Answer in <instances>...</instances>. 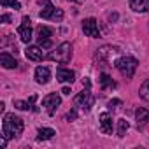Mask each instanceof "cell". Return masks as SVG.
<instances>
[{"label":"cell","mask_w":149,"mask_h":149,"mask_svg":"<svg viewBox=\"0 0 149 149\" xmlns=\"http://www.w3.org/2000/svg\"><path fill=\"white\" fill-rule=\"evenodd\" d=\"M23 128H25V123H23L21 118H18L14 114H6L4 116V121H2V135L6 139L11 140V139L19 137L21 132H23Z\"/></svg>","instance_id":"cell-1"},{"label":"cell","mask_w":149,"mask_h":149,"mask_svg":"<svg viewBox=\"0 0 149 149\" xmlns=\"http://www.w3.org/2000/svg\"><path fill=\"white\" fill-rule=\"evenodd\" d=\"M47 58L53 60V61H56V63H61V65L68 63L70 58H72V44L70 42H61L54 51L49 53Z\"/></svg>","instance_id":"cell-2"},{"label":"cell","mask_w":149,"mask_h":149,"mask_svg":"<svg viewBox=\"0 0 149 149\" xmlns=\"http://www.w3.org/2000/svg\"><path fill=\"white\" fill-rule=\"evenodd\" d=\"M116 68L123 74L125 77H133V74H135V70H137V65H139V61L133 58V56H121L119 60H116Z\"/></svg>","instance_id":"cell-3"},{"label":"cell","mask_w":149,"mask_h":149,"mask_svg":"<svg viewBox=\"0 0 149 149\" xmlns=\"http://www.w3.org/2000/svg\"><path fill=\"white\" fill-rule=\"evenodd\" d=\"M93 104H95V98H93L90 88H86L84 91H81L76 98H74V105L79 107V109H83V112H90L91 107H93Z\"/></svg>","instance_id":"cell-4"},{"label":"cell","mask_w":149,"mask_h":149,"mask_svg":"<svg viewBox=\"0 0 149 149\" xmlns=\"http://www.w3.org/2000/svg\"><path fill=\"white\" fill-rule=\"evenodd\" d=\"M60 104H61V98H60L58 93H49V95H46L44 100H42V105L46 107V111H47L49 116H53V114L56 112V109L60 107Z\"/></svg>","instance_id":"cell-5"},{"label":"cell","mask_w":149,"mask_h":149,"mask_svg":"<svg viewBox=\"0 0 149 149\" xmlns=\"http://www.w3.org/2000/svg\"><path fill=\"white\" fill-rule=\"evenodd\" d=\"M83 32L88 35V37H93V39H98L100 37V30H98V23L95 18H88L83 21Z\"/></svg>","instance_id":"cell-6"},{"label":"cell","mask_w":149,"mask_h":149,"mask_svg":"<svg viewBox=\"0 0 149 149\" xmlns=\"http://www.w3.org/2000/svg\"><path fill=\"white\" fill-rule=\"evenodd\" d=\"M39 46L40 47H44V49H47V47H51L53 46V42H51V35H53V30L49 28V26H39Z\"/></svg>","instance_id":"cell-7"},{"label":"cell","mask_w":149,"mask_h":149,"mask_svg":"<svg viewBox=\"0 0 149 149\" xmlns=\"http://www.w3.org/2000/svg\"><path fill=\"white\" fill-rule=\"evenodd\" d=\"M18 35H19V39H21L25 44H28V42L32 40V26H30V18H28V16L23 18V25L18 28Z\"/></svg>","instance_id":"cell-8"},{"label":"cell","mask_w":149,"mask_h":149,"mask_svg":"<svg viewBox=\"0 0 149 149\" xmlns=\"http://www.w3.org/2000/svg\"><path fill=\"white\" fill-rule=\"evenodd\" d=\"M118 53H119V49H118V47L104 46V47H100V49L97 51V60H98V61H109V60H111V56H114V54H118Z\"/></svg>","instance_id":"cell-9"},{"label":"cell","mask_w":149,"mask_h":149,"mask_svg":"<svg viewBox=\"0 0 149 149\" xmlns=\"http://www.w3.org/2000/svg\"><path fill=\"white\" fill-rule=\"evenodd\" d=\"M56 79L60 83H74V79H76V74H74V70L70 68H65V67H60L56 70Z\"/></svg>","instance_id":"cell-10"},{"label":"cell","mask_w":149,"mask_h":149,"mask_svg":"<svg viewBox=\"0 0 149 149\" xmlns=\"http://www.w3.org/2000/svg\"><path fill=\"white\" fill-rule=\"evenodd\" d=\"M25 56H26V60H30V61H40V60L44 58L40 46H28V47L25 49Z\"/></svg>","instance_id":"cell-11"},{"label":"cell","mask_w":149,"mask_h":149,"mask_svg":"<svg viewBox=\"0 0 149 149\" xmlns=\"http://www.w3.org/2000/svg\"><path fill=\"white\" fill-rule=\"evenodd\" d=\"M51 79V70L47 67H37L35 68V81L39 84H47Z\"/></svg>","instance_id":"cell-12"},{"label":"cell","mask_w":149,"mask_h":149,"mask_svg":"<svg viewBox=\"0 0 149 149\" xmlns=\"http://www.w3.org/2000/svg\"><path fill=\"white\" fill-rule=\"evenodd\" d=\"M100 132L105 133V135L112 133V118H111L107 112H104V114L100 116Z\"/></svg>","instance_id":"cell-13"},{"label":"cell","mask_w":149,"mask_h":149,"mask_svg":"<svg viewBox=\"0 0 149 149\" xmlns=\"http://www.w3.org/2000/svg\"><path fill=\"white\" fill-rule=\"evenodd\" d=\"M135 119H137V125L139 128H146V125H149V111L147 109H137L135 111Z\"/></svg>","instance_id":"cell-14"},{"label":"cell","mask_w":149,"mask_h":149,"mask_svg":"<svg viewBox=\"0 0 149 149\" xmlns=\"http://www.w3.org/2000/svg\"><path fill=\"white\" fill-rule=\"evenodd\" d=\"M54 6L49 2V0H42V11L39 13V16L42 18V19H51L53 18V14H54Z\"/></svg>","instance_id":"cell-15"},{"label":"cell","mask_w":149,"mask_h":149,"mask_svg":"<svg viewBox=\"0 0 149 149\" xmlns=\"http://www.w3.org/2000/svg\"><path fill=\"white\" fill-rule=\"evenodd\" d=\"M130 7L135 13H149V0H130Z\"/></svg>","instance_id":"cell-16"},{"label":"cell","mask_w":149,"mask_h":149,"mask_svg":"<svg viewBox=\"0 0 149 149\" xmlns=\"http://www.w3.org/2000/svg\"><path fill=\"white\" fill-rule=\"evenodd\" d=\"M0 65H2L4 68H16L18 67V61L9 53H2V54H0Z\"/></svg>","instance_id":"cell-17"},{"label":"cell","mask_w":149,"mask_h":149,"mask_svg":"<svg viewBox=\"0 0 149 149\" xmlns=\"http://www.w3.org/2000/svg\"><path fill=\"white\" fill-rule=\"evenodd\" d=\"M54 135H56V132H54L53 128H39L37 139H39V140H49V139H53Z\"/></svg>","instance_id":"cell-18"},{"label":"cell","mask_w":149,"mask_h":149,"mask_svg":"<svg viewBox=\"0 0 149 149\" xmlns=\"http://www.w3.org/2000/svg\"><path fill=\"white\" fill-rule=\"evenodd\" d=\"M32 104H33L32 100H30V102H23V100H16V102H14V107H16V109H19V111H28V109H30V111H37V107H33Z\"/></svg>","instance_id":"cell-19"},{"label":"cell","mask_w":149,"mask_h":149,"mask_svg":"<svg viewBox=\"0 0 149 149\" xmlns=\"http://www.w3.org/2000/svg\"><path fill=\"white\" fill-rule=\"evenodd\" d=\"M139 95H140L142 100H146V102L149 104V79L142 83V86H140V90H139Z\"/></svg>","instance_id":"cell-20"},{"label":"cell","mask_w":149,"mask_h":149,"mask_svg":"<svg viewBox=\"0 0 149 149\" xmlns=\"http://www.w3.org/2000/svg\"><path fill=\"white\" fill-rule=\"evenodd\" d=\"M100 86L105 90V88H114L116 86V83L107 76V74H102V76H100Z\"/></svg>","instance_id":"cell-21"},{"label":"cell","mask_w":149,"mask_h":149,"mask_svg":"<svg viewBox=\"0 0 149 149\" xmlns=\"http://www.w3.org/2000/svg\"><path fill=\"white\" fill-rule=\"evenodd\" d=\"M128 126H130V125H128L126 119H119V121H118V137H125Z\"/></svg>","instance_id":"cell-22"},{"label":"cell","mask_w":149,"mask_h":149,"mask_svg":"<svg viewBox=\"0 0 149 149\" xmlns=\"http://www.w3.org/2000/svg\"><path fill=\"white\" fill-rule=\"evenodd\" d=\"M0 4H2V7H13L14 11L21 9V6H19L18 0H0Z\"/></svg>","instance_id":"cell-23"},{"label":"cell","mask_w":149,"mask_h":149,"mask_svg":"<svg viewBox=\"0 0 149 149\" xmlns=\"http://www.w3.org/2000/svg\"><path fill=\"white\" fill-rule=\"evenodd\" d=\"M61 18H63V11H61V9H56V11H54V14H53V18H51V19H54V21H60V19H61Z\"/></svg>","instance_id":"cell-24"},{"label":"cell","mask_w":149,"mask_h":149,"mask_svg":"<svg viewBox=\"0 0 149 149\" xmlns=\"http://www.w3.org/2000/svg\"><path fill=\"white\" fill-rule=\"evenodd\" d=\"M76 118H77V112H76V109H74V111H70V112L67 114V121H74Z\"/></svg>","instance_id":"cell-25"},{"label":"cell","mask_w":149,"mask_h":149,"mask_svg":"<svg viewBox=\"0 0 149 149\" xmlns=\"http://www.w3.org/2000/svg\"><path fill=\"white\" fill-rule=\"evenodd\" d=\"M11 19H13V16H11V14H4L2 18H0V21H2V23H9Z\"/></svg>","instance_id":"cell-26"},{"label":"cell","mask_w":149,"mask_h":149,"mask_svg":"<svg viewBox=\"0 0 149 149\" xmlns=\"http://www.w3.org/2000/svg\"><path fill=\"white\" fill-rule=\"evenodd\" d=\"M119 104H121V100H111V102H109V109H111L112 105H119Z\"/></svg>","instance_id":"cell-27"},{"label":"cell","mask_w":149,"mask_h":149,"mask_svg":"<svg viewBox=\"0 0 149 149\" xmlns=\"http://www.w3.org/2000/svg\"><path fill=\"white\" fill-rule=\"evenodd\" d=\"M61 93H63V95H70V88H68V86H65V88L61 90Z\"/></svg>","instance_id":"cell-28"},{"label":"cell","mask_w":149,"mask_h":149,"mask_svg":"<svg viewBox=\"0 0 149 149\" xmlns=\"http://www.w3.org/2000/svg\"><path fill=\"white\" fill-rule=\"evenodd\" d=\"M72 2H76V4H83L84 0H72Z\"/></svg>","instance_id":"cell-29"}]
</instances>
